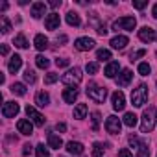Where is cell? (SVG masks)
<instances>
[{"label":"cell","instance_id":"1","mask_svg":"<svg viewBox=\"0 0 157 157\" xmlns=\"http://www.w3.org/2000/svg\"><path fill=\"white\" fill-rule=\"evenodd\" d=\"M155 122H157L155 109H153V107L144 109V113H142V120H140V131H142V133H150V131L153 129Z\"/></svg>","mask_w":157,"mask_h":157},{"label":"cell","instance_id":"2","mask_svg":"<svg viewBox=\"0 0 157 157\" xmlns=\"http://www.w3.org/2000/svg\"><path fill=\"white\" fill-rule=\"evenodd\" d=\"M87 96L93 100V102H98V104H102L104 100H105V96H107V89L105 87H100V85H96L94 82H91L89 85H87Z\"/></svg>","mask_w":157,"mask_h":157},{"label":"cell","instance_id":"3","mask_svg":"<svg viewBox=\"0 0 157 157\" xmlns=\"http://www.w3.org/2000/svg\"><path fill=\"white\" fill-rule=\"evenodd\" d=\"M146 102H148V85L140 83L137 89L131 91V104L135 107H142Z\"/></svg>","mask_w":157,"mask_h":157},{"label":"cell","instance_id":"4","mask_svg":"<svg viewBox=\"0 0 157 157\" xmlns=\"http://www.w3.org/2000/svg\"><path fill=\"white\" fill-rule=\"evenodd\" d=\"M82 68H78V67H74V68H70V70H67V74H63L61 76V82L65 83V85H68V87H76L78 83L82 82Z\"/></svg>","mask_w":157,"mask_h":157},{"label":"cell","instance_id":"5","mask_svg":"<svg viewBox=\"0 0 157 157\" xmlns=\"http://www.w3.org/2000/svg\"><path fill=\"white\" fill-rule=\"evenodd\" d=\"M137 26V21L135 17H120L118 21L113 22V30L118 32V30H126V32H133Z\"/></svg>","mask_w":157,"mask_h":157},{"label":"cell","instance_id":"6","mask_svg":"<svg viewBox=\"0 0 157 157\" xmlns=\"http://www.w3.org/2000/svg\"><path fill=\"white\" fill-rule=\"evenodd\" d=\"M105 129H107L111 135H118L120 129H122V120H120L118 117H115V115L107 117V120H105Z\"/></svg>","mask_w":157,"mask_h":157},{"label":"cell","instance_id":"7","mask_svg":"<svg viewBox=\"0 0 157 157\" xmlns=\"http://www.w3.org/2000/svg\"><path fill=\"white\" fill-rule=\"evenodd\" d=\"M94 39H91V37H80V39H76L74 41V48L76 50H80V52H89V50H93L94 48Z\"/></svg>","mask_w":157,"mask_h":157},{"label":"cell","instance_id":"8","mask_svg":"<svg viewBox=\"0 0 157 157\" xmlns=\"http://www.w3.org/2000/svg\"><path fill=\"white\" fill-rule=\"evenodd\" d=\"M26 115H28V118H30L35 126H44V122H46V118H44L35 107H32V105H26Z\"/></svg>","mask_w":157,"mask_h":157},{"label":"cell","instance_id":"9","mask_svg":"<svg viewBox=\"0 0 157 157\" xmlns=\"http://www.w3.org/2000/svg\"><path fill=\"white\" fill-rule=\"evenodd\" d=\"M139 39H140L142 43H151V41H155V39H157L155 30L150 28V26H142V28L139 30Z\"/></svg>","mask_w":157,"mask_h":157},{"label":"cell","instance_id":"10","mask_svg":"<svg viewBox=\"0 0 157 157\" xmlns=\"http://www.w3.org/2000/svg\"><path fill=\"white\" fill-rule=\"evenodd\" d=\"M19 111H21V107H19L17 102H6V104L2 105V115H4L6 118H13L15 115H19Z\"/></svg>","mask_w":157,"mask_h":157},{"label":"cell","instance_id":"11","mask_svg":"<svg viewBox=\"0 0 157 157\" xmlns=\"http://www.w3.org/2000/svg\"><path fill=\"white\" fill-rule=\"evenodd\" d=\"M59 24H61V19H59V13H56V11H52L50 15H46V19H44V26H46V30H57L59 28Z\"/></svg>","mask_w":157,"mask_h":157},{"label":"cell","instance_id":"12","mask_svg":"<svg viewBox=\"0 0 157 157\" xmlns=\"http://www.w3.org/2000/svg\"><path fill=\"white\" fill-rule=\"evenodd\" d=\"M111 102H113V109H115V111H122V109L126 107V96H124V93H122V91L113 93Z\"/></svg>","mask_w":157,"mask_h":157},{"label":"cell","instance_id":"13","mask_svg":"<svg viewBox=\"0 0 157 157\" xmlns=\"http://www.w3.org/2000/svg\"><path fill=\"white\" fill-rule=\"evenodd\" d=\"M17 129H19V133H22V135H32V131H33V124H32V120L21 118V120L17 122Z\"/></svg>","mask_w":157,"mask_h":157},{"label":"cell","instance_id":"14","mask_svg":"<svg viewBox=\"0 0 157 157\" xmlns=\"http://www.w3.org/2000/svg\"><path fill=\"white\" fill-rule=\"evenodd\" d=\"M131 78H133L131 70H129V68H124V70L118 74V78H117V83H118L120 87H128L129 82H131Z\"/></svg>","mask_w":157,"mask_h":157},{"label":"cell","instance_id":"15","mask_svg":"<svg viewBox=\"0 0 157 157\" xmlns=\"http://www.w3.org/2000/svg\"><path fill=\"white\" fill-rule=\"evenodd\" d=\"M128 43H129V39H128L126 35H115L109 44H111V48H115V50H122V48H126Z\"/></svg>","mask_w":157,"mask_h":157},{"label":"cell","instance_id":"16","mask_svg":"<svg viewBox=\"0 0 157 157\" xmlns=\"http://www.w3.org/2000/svg\"><path fill=\"white\" fill-rule=\"evenodd\" d=\"M46 13V4L44 2H33L32 4V17L33 19H41Z\"/></svg>","mask_w":157,"mask_h":157},{"label":"cell","instance_id":"17","mask_svg":"<svg viewBox=\"0 0 157 157\" xmlns=\"http://www.w3.org/2000/svg\"><path fill=\"white\" fill-rule=\"evenodd\" d=\"M118 72H120V63L118 61H109L107 67H105V70H104V74L107 78H117Z\"/></svg>","mask_w":157,"mask_h":157},{"label":"cell","instance_id":"18","mask_svg":"<svg viewBox=\"0 0 157 157\" xmlns=\"http://www.w3.org/2000/svg\"><path fill=\"white\" fill-rule=\"evenodd\" d=\"M63 100H65L67 104H74V102L78 100V89H76V87L65 89V91H63Z\"/></svg>","mask_w":157,"mask_h":157},{"label":"cell","instance_id":"19","mask_svg":"<svg viewBox=\"0 0 157 157\" xmlns=\"http://www.w3.org/2000/svg\"><path fill=\"white\" fill-rule=\"evenodd\" d=\"M67 151L72 153V155H82V153H83V144H82V142L70 140V142H67Z\"/></svg>","mask_w":157,"mask_h":157},{"label":"cell","instance_id":"20","mask_svg":"<svg viewBox=\"0 0 157 157\" xmlns=\"http://www.w3.org/2000/svg\"><path fill=\"white\" fill-rule=\"evenodd\" d=\"M21 67H22V57L15 54V56L10 59V63H8V68H10V72H13V74H15V72H19V70H21Z\"/></svg>","mask_w":157,"mask_h":157},{"label":"cell","instance_id":"21","mask_svg":"<svg viewBox=\"0 0 157 157\" xmlns=\"http://www.w3.org/2000/svg\"><path fill=\"white\" fill-rule=\"evenodd\" d=\"M33 44H35V48H37V50H41V52H43V50H46V48H48V39H46L43 33H37V35H35V39H33Z\"/></svg>","mask_w":157,"mask_h":157},{"label":"cell","instance_id":"22","mask_svg":"<svg viewBox=\"0 0 157 157\" xmlns=\"http://www.w3.org/2000/svg\"><path fill=\"white\" fill-rule=\"evenodd\" d=\"M35 104H37L39 107H46V105L50 104V96H48V93H44V91L37 93V94H35Z\"/></svg>","mask_w":157,"mask_h":157},{"label":"cell","instance_id":"23","mask_svg":"<svg viewBox=\"0 0 157 157\" xmlns=\"http://www.w3.org/2000/svg\"><path fill=\"white\" fill-rule=\"evenodd\" d=\"M48 146H50V148H54V150H59V148L63 146L61 137H59V135H56V133H48Z\"/></svg>","mask_w":157,"mask_h":157},{"label":"cell","instance_id":"24","mask_svg":"<svg viewBox=\"0 0 157 157\" xmlns=\"http://www.w3.org/2000/svg\"><path fill=\"white\" fill-rule=\"evenodd\" d=\"M67 24H68V26H80V24H82L80 15H78L76 11H68V13H67Z\"/></svg>","mask_w":157,"mask_h":157},{"label":"cell","instance_id":"25","mask_svg":"<svg viewBox=\"0 0 157 157\" xmlns=\"http://www.w3.org/2000/svg\"><path fill=\"white\" fill-rule=\"evenodd\" d=\"M85 115H87V105L85 104H78L74 107V118L82 120V118H85Z\"/></svg>","mask_w":157,"mask_h":157},{"label":"cell","instance_id":"26","mask_svg":"<svg viewBox=\"0 0 157 157\" xmlns=\"http://www.w3.org/2000/svg\"><path fill=\"white\" fill-rule=\"evenodd\" d=\"M122 124H126L128 128H135L137 126V115L135 113H126L122 118Z\"/></svg>","mask_w":157,"mask_h":157},{"label":"cell","instance_id":"27","mask_svg":"<svg viewBox=\"0 0 157 157\" xmlns=\"http://www.w3.org/2000/svg\"><path fill=\"white\" fill-rule=\"evenodd\" d=\"M135 157H150V148L146 146V142H140V144H139Z\"/></svg>","mask_w":157,"mask_h":157},{"label":"cell","instance_id":"28","mask_svg":"<svg viewBox=\"0 0 157 157\" xmlns=\"http://www.w3.org/2000/svg\"><path fill=\"white\" fill-rule=\"evenodd\" d=\"M13 43H15V46H17V48H28V46H30V43L26 41V37H24L22 33H19V35L15 37V41H13Z\"/></svg>","mask_w":157,"mask_h":157},{"label":"cell","instance_id":"29","mask_svg":"<svg viewBox=\"0 0 157 157\" xmlns=\"http://www.w3.org/2000/svg\"><path fill=\"white\" fill-rule=\"evenodd\" d=\"M96 59H100V61H109V59H111V50L100 48V50L96 52Z\"/></svg>","mask_w":157,"mask_h":157},{"label":"cell","instance_id":"30","mask_svg":"<svg viewBox=\"0 0 157 157\" xmlns=\"http://www.w3.org/2000/svg\"><path fill=\"white\" fill-rule=\"evenodd\" d=\"M11 93L17 94V96H24V94H26V87H24V83H13V85H11Z\"/></svg>","mask_w":157,"mask_h":157},{"label":"cell","instance_id":"31","mask_svg":"<svg viewBox=\"0 0 157 157\" xmlns=\"http://www.w3.org/2000/svg\"><path fill=\"white\" fill-rule=\"evenodd\" d=\"M35 80H37V76H35V72H33L32 68H26V70H24V82L32 85V83H35Z\"/></svg>","mask_w":157,"mask_h":157},{"label":"cell","instance_id":"32","mask_svg":"<svg viewBox=\"0 0 157 157\" xmlns=\"http://www.w3.org/2000/svg\"><path fill=\"white\" fill-rule=\"evenodd\" d=\"M0 30H2V33H10L11 32V24H10V19L6 15L0 19Z\"/></svg>","mask_w":157,"mask_h":157},{"label":"cell","instance_id":"33","mask_svg":"<svg viewBox=\"0 0 157 157\" xmlns=\"http://www.w3.org/2000/svg\"><path fill=\"white\" fill-rule=\"evenodd\" d=\"M91 128H93V131H98V128H100V113L98 111H94L91 115Z\"/></svg>","mask_w":157,"mask_h":157},{"label":"cell","instance_id":"34","mask_svg":"<svg viewBox=\"0 0 157 157\" xmlns=\"http://www.w3.org/2000/svg\"><path fill=\"white\" fill-rule=\"evenodd\" d=\"M93 157H104V144L102 142L93 144Z\"/></svg>","mask_w":157,"mask_h":157},{"label":"cell","instance_id":"35","mask_svg":"<svg viewBox=\"0 0 157 157\" xmlns=\"http://www.w3.org/2000/svg\"><path fill=\"white\" fill-rule=\"evenodd\" d=\"M59 80V74H56V72H48L46 76H44V83L46 85H52V83H56Z\"/></svg>","mask_w":157,"mask_h":157},{"label":"cell","instance_id":"36","mask_svg":"<svg viewBox=\"0 0 157 157\" xmlns=\"http://www.w3.org/2000/svg\"><path fill=\"white\" fill-rule=\"evenodd\" d=\"M35 65L39 67V68H48V65H50V61L44 57V56H37L35 57Z\"/></svg>","mask_w":157,"mask_h":157},{"label":"cell","instance_id":"37","mask_svg":"<svg viewBox=\"0 0 157 157\" xmlns=\"http://www.w3.org/2000/svg\"><path fill=\"white\" fill-rule=\"evenodd\" d=\"M35 153H37V157H50V153L44 148V144H37L35 146Z\"/></svg>","mask_w":157,"mask_h":157},{"label":"cell","instance_id":"38","mask_svg":"<svg viewBox=\"0 0 157 157\" xmlns=\"http://www.w3.org/2000/svg\"><path fill=\"white\" fill-rule=\"evenodd\" d=\"M137 68H139V74H140V76H148V74H150V70H151L148 63H139V67H137Z\"/></svg>","mask_w":157,"mask_h":157},{"label":"cell","instance_id":"39","mask_svg":"<svg viewBox=\"0 0 157 157\" xmlns=\"http://www.w3.org/2000/svg\"><path fill=\"white\" fill-rule=\"evenodd\" d=\"M85 70H87L89 74H96V72H98V63H94V61L87 63V65H85Z\"/></svg>","mask_w":157,"mask_h":157},{"label":"cell","instance_id":"40","mask_svg":"<svg viewBox=\"0 0 157 157\" xmlns=\"http://www.w3.org/2000/svg\"><path fill=\"white\" fill-rule=\"evenodd\" d=\"M56 65H57L59 68H65V67H68V65H70V61H68L67 57H61V59H56Z\"/></svg>","mask_w":157,"mask_h":157},{"label":"cell","instance_id":"41","mask_svg":"<svg viewBox=\"0 0 157 157\" xmlns=\"http://www.w3.org/2000/svg\"><path fill=\"white\" fill-rule=\"evenodd\" d=\"M129 144H131V146H133V148L137 150V148H139V144H140V140H139V139H137L135 135H131V137H129Z\"/></svg>","mask_w":157,"mask_h":157},{"label":"cell","instance_id":"42","mask_svg":"<svg viewBox=\"0 0 157 157\" xmlns=\"http://www.w3.org/2000/svg\"><path fill=\"white\" fill-rule=\"evenodd\" d=\"M118 157H133V153H131L128 148H122V150L118 151Z\"/></svg>","mask_w":157,"mask_h":157},{"label":"cell","instance_id":"43","mask_svg":"<svg viewBox=\"0 0 157 157\" xmlns=\"http://www.w3.org/2000/svg\"><path fill=\"white\" fill-rule=\"evenodd\" d=\"M56 131H59V133L67 131V124H65V122H57V124H56Z\"/></svg>","mask_w":157,"mask_h":157},{"label":"cell","instance_id":"44","mask_svg":"<svg viewBox=\"0 0 157 157\" xmlns=\"http://www.w3.org/2000/svg\"><path fill=\"white\" fill-rule=\"evenodd\" d=\"M148 6V2H140V0H139V2H133V8L135 10H144Z\"/></svg>","mask_w":157,"mask_h":157},{"label":"cell","instance_id":"45","mask_svg":"<svg viewBox=\"0 0 157 157\" xmlns=\"http://www.w3.org/2000/svg\"><path fill=\"white\" fill-rule=\"evenodd\" d=\"M96 32H98V35H105V33H107V28H105V24H100V26L96 28Z\"/></svg>","mask_w":157,"mask_h":157},{"label":"cell","instance_id":"46","mask_svg":"<svg viewBox=\"0 0 157 157\" xmlns=\"http://www.w3.org/2000/svg\"><path fill=\"white\" fill-rule=\"evenodd\" d=\"M144 54H146V50H139V52H135V54H131V61H133V59H137V57H142Z\"/></svg>","mask_w":157,"mask_h":157},{"label":"cell","instance_id":"47","mask_svg":"<svg viewBox=\"0 0 157 157\" xmlns=\"http://www.w3.org/2000/svg\"><path fill=\"white\" fill-rule=\"evenodd\" d=\"M0 52H2V56H8V54H10V46H8V44H2Z\"/></svg>","mask_w":157,"mask_h":157},{"label":"cell","instance_id":"48","mask_svg":"<svg viewBox=\"0 0 157 157\" xmlns=\"http://www.w3.org/2000/svg\"><path fill=\"white\" fill-rule=\"evenodd\" d=\"M22 153H24V155H30V153H32V146H30V144H24V150H22Z\"/></svg>","mask_w":157,"mask_h":157},{"label":"cell","instance_id":"49","mask_svg":"<svg viewBox=\"0 0 157 157\" xmlns=\"http://www.w3.org/2000/svg\"><path fill=\"white\" fill-rule=\"evenodd\" d=\"M50 6H52V8H57V6H61V0H52V2H50Z\"/></svg>","mask_w":157,"mask_h":157},{"label":"cell","instance_id":"50","mask_svg":"<svg viewBox=\"0 0 157 157\" xmlns=\"http://www.w3.org/2000/svg\"><path fill=\"white\" fill-rule=\"evenodd\" d=\"M151 15L157 19V4H153V8H151Z\"/></svg>","mask_w":157,"mask_h":157}]
</instances>
